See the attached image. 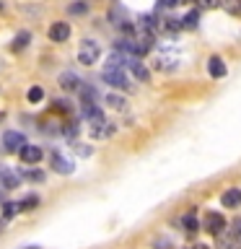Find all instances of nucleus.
Wrapping results in <instances>:
<instances>
[{
    "label": "nucleus",
    "instance_id": "1",
    "mask_svg": "<svg viewBox=\"0 0 241 249\" xmlns=\"http://www.w3.org/2000/svg\"><path fill=\"white\" fill-rule=\"evenodd\" d=\"M99 57H101L99 42H93V39H83L81 47H78V62H83V65H93V62H99Z\"/></svg>",
    "mask_w": 241,
    "mask_h": 249
},
{
    "label": "nucleus",
    "instance_id": "2",
    "mask_svg": "<svg viewBox=\"0 0 241 249\" xmlns=\"http://www.w3.org/2000/svg\"><path fill=\"white\" fill-rule=\"evenodd\" d=\"M101 78H104V83H109L112 89H127V86H130V81H127V75H124L122 68L106 65L104 70H101Z\"/></svg>",
    "mask_w": 241,
    "mask_h": 249
},
{
    "label": "nucleus",
    "instance_id": "3",
    "mask_svg": "<svg viewBox=\"0 0 241 249\" xmlns=\"http://www.w3.org/2000/svg\"><path fill=\"white\" fill-rule=\"evenodd\" d=\"M3 145H5V151H8V153H21L29 143H26V138H23L21 132L8 130L5 135H3Z\"/></svg>",
    "mask_w": 241,
    "mask_h": 249
},
{
    "label": "nucleus",
    "instance_id": "4",
    "mask_svg": "<svg viewBox=\"0 0 241 249\" xmlns=\"http://www.w3.org/2000/svg\"><path fill=\"white\" fill-rule=\"evenodd\" d=\"M223 229H225V218H223L221 213H210V215L205 218V231H207V233H213V236H221Z\"/></svg>",
    "mask_w": 241,
    "mask_h": 249
},
{
    "label": "nucleus",
    "instance_id": "5",
    "mask_svg": "<svg viewBox=\"0 0 241 249\" xmlns=\"http://www.w3.org/2000/svg\"><path fill=\"white\" fill-rule=\"evenodd\" d=\"M18 184H21V177L16 174V171L5 169L3 163H0V187H3V190H16Z\"/></svg>",
    "mask_w": 241,
    "mask_h": 249
},
{
    "label": "nucleus",
    "instance_id": "6",
    "mask_svg": "<svg viewBox=\"0 0 241 249\" xmlns=\"http://www.w3.org/2000/svg\"><path fill=\"white\" fill-rule=\"evenodd\" d=\"M127 68L132 70V75H135L138 78V81H151V70H148L145 65H143V62H140V57H132V54H130V60H127Z\"/></svg>",
    "mask_w": 241,
    "mask_h": 249
},
{
    "label": "nucleus",
    "instance_id": "7",
    "mask_svg": "<svg viewBox=\"0 0 241 249\" xmlns=\"http://www.w3.org/2000/svg\"><path fill=\"white\" fill-rule=\"evenodd\" d=\"M221 205L223 208H241V190L239 187H231V190H225L223 195H221Z\"/></svg>",
    "mask_w": 241,
    "mask_h": 249
},
{
    "label": "nucleus",
    "instance_id": "8",
    "mask_svg": "<svg viewBox=\"0 0 241 249\" xmlns=\"http://www.w3.org/2000/svg\"><path fill=\"white\" fill-rule=\"evenodd\" d=\"M50 39H52V42H68V39H70V26L65 21L52 23V26H50Z\"/></svg>",
    "mask_w": 241,
    "mask_h": 249
},
{
    "label": "nucleus",
    "instance_id": "9",
    "mask_svg": "<svg viewBox=\"0 0 241 249\" xmlns=\"http://www.w3.org/2000/svg\"><path fill=\"white\" fill-rule=\"evenodd\" d=\"M81 78H78L75 73H62L60 75V89L62 91H81Z\"/></svg>",
    "mask_w": 241,
    "mask_h": 249
},
{
    "label": "nucleus",
    "instance_id": "10",
    "mask_svg": "<svg viewBox=\"0 0 241 249\" xmlns=\"http://www.w3.org/2000/svg\"><path fill=\"white\" fill-rule=\"evenodd\" d=\"M52 169L57 171V174H73V161H68L65 156H60V153H54L52 156Z\"/></svg>",
    "mask_w": 241,
    "mask_h": 249
},
{
    "label": "nucleus",
    "instance_id": "11",
    "mask_svg": "<svg viewBox=\"0 0 241 249\" xmlns=\"http://www.w3.org/2000/svg\"><path fill=\"white\" fill-rule=\"evenodd\" d=\"M18 156H21L23 163H39V161H42V148H39V145H26Z\"/></svg>",
    "mask_w": 241,
    "mask_h": 249
},
{
    "label": "nucleus",
    "instance_id": "12",
    "mask_svg": "<svg viewBox=\"0 0 241 249\" xmlns=\"http://www.w3.org/2000/svg\"><path fill=\"white\" fill-rule=\"evenodd\" d=\"M239 244H241V239L236 236V233H221L218 236V249H239Z\"/></svg>",
    "mask_w": 241,
    "mask_h": 249
},
{
    "label": "nucleus",
    "instance_id": "13",
    "mask_svg": "<svg viewBox=\"0 0 241 249\" xmlns=\"http://www.w3.org/2000/svg\"><path fill=\"white\" fill-rule=\"evenodd\" d=\"M207 73L213 75V78H223V75H225V62L218 57V54L207 60Z\"/></svg>",
    "mask_w": 241,
    "mask_h": 249
},
{
    "label": "nucleus",
    "instance_id": "14",
    "mask_svg": "<svg viewBox=\"0 0 241 249\" xmlns=\"http://www.w3.org/2000/svg\"><path fill=\"white\" fill-rule=\"evenodd\" d=\"M29 39H31V34H29V31H21V34H18V36H16V39H13V44H11V50H13V52H21V50H23V47H26V44H29Z\"/></svg>",
    "mask_w": 241,
    "mask_h": 249
},
{
    "label": "nucleus",
    "instance_id": "15",
    "mask_svg": "<svg viewBox=\"0 0 241 249\" xmlns=\"http://www.w3.org/2000/svg\"><path fill=\"white\" fill-rule=\"evenodd\" d=\"M106 104L112 107V109H124V96H120V93H106Z\"/></svg>",
    "mask_w": 241,
    "mask_h": 249
},
{
    "label": "nucleus",
    "instance_id": "16",
    "mask_svg": "<svg viewBox=\"0 0 241 249\" xmlns=\"http://www.w3.org/2000/svg\"><path fill=\"white\" fill-rule=\"evenodd\" d=\"M26 96H29V101H31V104H39V101L44 99V91H42V86H31Z\"/></svg>",
    "mask_w": 241,
    "mask_h": 249
},
{
    "label": "nucleus",
    "instance_id": "17",
    "mask_svg": "<svg viewBox=\"0 0 241 249\" xmlns=\"http://www.w3.org/2000/svg\"><path fill=\"white\" fill-rule=\"evenodd\" d=\"M112 132H114L112 124H101V127H91V135H93V138H109Z\"/></svg>",
    "mask_w": 241,
    "mask_h": 249
},
{
    "label": "nucleus",
    "instance_id": "18",
    "mask_svg": "<svg viewBox=\"0 0 241 249\" xmlns=\"http://www.w3.org/2000/svg\"><path fill=\"white\" fill-rule=\"evenodd\" d=\"M197 18H200V13H197V11H189V13L182 18V26H184V29H194V26H197Z\"/></svg>",
    "mask_w": 241,
    "mask_h": 249
},
{
    "label": "nucleus",
    "instance_id": "19",
    "mask_svg": "<svg viewBox=\"0 0 241 249\" xmlns=\"http://www.w3.org/2000/svg\"><path fill=\"white\" fill-rule=\"evenodd\" d=\"M18 205H21V210H34L39 205V197H36V195H29V197H23L18 202Z\"/></svg>",
    "mask_w": 241,
    "mask_h": 249
},
{
    "label": "nucleus",
    "instance_id": "20",
    "mask_svg": "<svg viewBox=\"0 0 241 249\" xmlns=\"http://www.w3.org/2000/svg\"><path fill=\"white\" fill-rule=\"evenodd\" d=\"M182 223H184V229L189 231V233H194V231H197V218H194V213H187Z\"/></svg>",
    "mask_w": 241,
    "mask_h": 249
},
{
    "label": "nucleus",
    "instance_id": "21",
    "mask_svg": "<svg viewBox=\"0 0 241 249\" xmlns=\"http://www.w3.org/2000/svg\"><path fill=\"white\" fill-rule=\"evenodd\" d=\"M21 210V205H16V202H5V213H3V218L8 221V218H13L16 213Z\"/></svg>",
    "mask_w": 241,
    "mask_h": 249
},
{
    "label": "nucleus",
    "instance_id": "22",
    "mask_svg": "<svg viewBox=\"0 0 241 249\" xmlns=\"http://www.w3.org/2000/svg\"><path fill=\"white\" fill-rule=\"evenodd\" d=\"M225 11H228L231 16H241V0H231V3L225 5Z\"/></svg>",
    "mask_w": 241,
    "mask_h": 249
},
{
    "label": "nucleus",
    "instance_id": "23",
    "mask_svg": "<svg viewBox=\"0 0 241 249\" xmlns=\"http://www.w3.org/2000/svg\"><path fill=\"white\" fill-rule=\"evenodd\" d=\"M23 177H26V179H31V182H42V179H44V174H42V171H34V169L23 171Z\"/></svg>",
    "mask_w": 241,
    "mask_h": 249
},
{
    "label": "nucleus",
    "instance_id": "24",
    "mask_svg": "<svg viewBox=\"0 0 241 249\" xmlns=\"http://www.w3.org/2000/svg\"><path fill=\"white\" fill-rule=\"evenodd\" d=\"M86 11H88V5H86V3H73V5H70V13H86Z\"/></svg>",
    "mask_w": 241,
    "mask_h": 249
},
{
    "label": "nucleus",
    "instance_id": "25",
    "mask_svg": "<svg viewBox=\"0 0 241 249\" xmlns=\"http://www.w3.org/2000/svg\"><path fill=\"white\" fill-rule=\"evenodd\" d=\"M73 148H75V153H81V156H91V153H93V151H91V148H86L83 143H75Z\"/></svg>",
    "mask_w": 241,
    "mask_h": 249
},
{
    "label": "nucleus",
    "instance_id": "26",
    "mask_svg": "<svg viewBox=\"0 0 241 249\" xmlns=\"http://www.w3.org/2000/svg\"><path fill=\"white\" fill-rule=\"evenodd\" d=\"M54 104H57V109H60V112H70V101L60 99V101H54Z\"/></svg>",
    "mask_w": 241,
    "mask_h": 249
},
{
    "label": "nucleus",
    "instance_id": "27",
    "mask_svg": "<svg viewBox=\"0 0 241 249\" xmlns=\"http://www.w3.org/2000/svg\"><path fill=\"white\" fill-rule=\"evenodd\" d=\"M200 5L202 8H218L221 3H218V0H200Z\"/></svg>",
    "mask_w": 241,
    "mask_h": 249
},
{
    "label": "nucleus",
    "instance_id": "28",
    "mask_svg": "<svg viewBox=\"0 0 241 249\" xmlns=\"http://www.w3.org/2000/svg\"><path fill=\"white\" fill-rule=\"evenodd\" d=\"M75 132H78L75 124H68V127H65V135H68V138H75Z\"/></svg>",
    "mask_w": 241,
    "mask_h": 249
},
{
    "label": "nucleus",
    "instance_id": "29",
    "mask_svg": "<svg viewBox=\"0 0 241 249\" xmlns=\"http://www.w3.org/2000/svg\"><path fill=\"white\" fill-rule=\"evenodd\" d=\"M233 233L241 239V218H236V221H233Z\"/></svg>",
    "mask_w": 241,
    "mask_h": 249
},
{
    "label": "nucleus",
    "instance_id": "30",
    "mask_svg": "<svg viewBox=\"0 0 241 249\" xmlns=\"http://www.w3.org/2000/svg\"><path fill=\"white\" fill-rule=\"evenodd\" d=\"M179 3V0H158V5H163V8H174Z\"/></svg>",
    "mask_w": 241,
    "mask_h": 249
},
{
    "label": "nucleus",
    "instance_id": "31",
    "mask_svg": "<svg viewBox=\"0 0 241 249\" xmlns=\"http://www.w3.org/2000/svg\"><path fill=\"white\" fill-rule=\"evenodd\" d=\"M194 249H207V247H205V244H197V247H194Z\"/></svg>",
    "mask_w": 241,
    "mask_h": 249
},
{
    "label": "nucleus",
    "instance_id": "32",
    "mask_svg": "<svg viewBox=\"0 0 241 249\" xmlns=\"http://www.w3.org/2000/svg\"><path fill=\"white\" fill-rule=\"evenodd\" d=\"M26 249H39V247H26Z\"/></svg>",
    "mask_w": 241,
    "mask_h": 249
},
{
    "label": "nucleus",
    "instance_id": "33",
    "mask_svg": "<svg viewBox=\"0 0 241 249\" xmlns=\"http://www.w3.org/2000/svg\"><path fill=\"white\" fill-rule=\"evenodd\" d=\"M0 202H3V192H0Z\"/></svg>",
    "mask_w": 241,
    "mask_h": 249
}]
</instances>
